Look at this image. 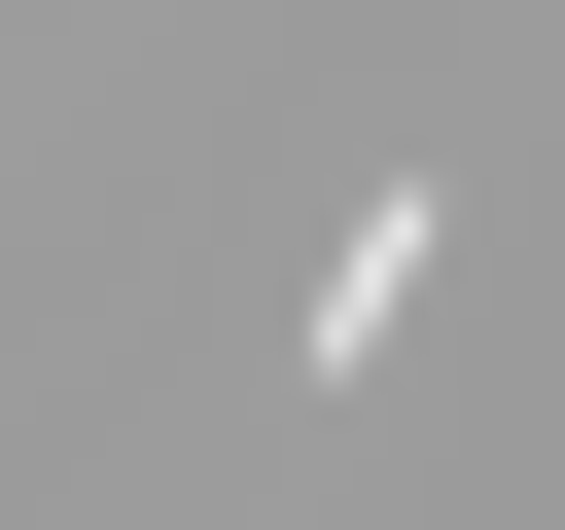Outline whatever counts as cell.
<instances>
[{
    "label": "cell",
    "instance_id": "cell-1",
    "mask_svg": "<svg viewBox=\"0 0 565 530\" xmlns=\"http://www.w3.org/2000/svg\"><path fill=\"white\" fill-rule=\"evenodd\" d=\"M424 283H459V177H353V247H318V283H282V353H318V389H353V353H388V318H424Z\"/></svg>",
    "mask_w": 565,
    "mask_h": 530
}]
</instances>
